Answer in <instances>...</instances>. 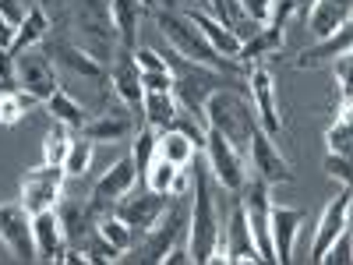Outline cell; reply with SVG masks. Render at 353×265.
<instances>
[{
  "label": "cell",
  "instance_id": "1",
  "mask_svg": "<svg viewBox=\"0 0 353 265\" xmlns=\"http://www.w3.org/2000/svg\"><path fill=\"white\" fill-rule=\"evenodd\" d=\"M201 117H205V128L219 131L241 156L248 153V138L258 128V117H254V106H251L248 96H241L237 88H230V85H223L205 99Z\"/></svg>",
  "mask_w": 353,
  "mask_h": 265
},
{
  "label": "cell",
  "instance_id": "2",
  "mask_svg": "<svg viewBox=\"0 0 353 265\" xmlns=\"http://www.w3.org/2000/svg\"><path fill=\"white\" fill-rule=\"evenodd\" d=\"M156 25H159V32L170 39V46L176 50V57H184V61L216 68V71H223V75H241V71H244V64H237V61H230V57L216 53L212 43L201 36V28H198L188 14L159 11V14H156Z\"/></svg>",
  "mask_w": 353,
  "mask_h": 265
},
{
  "label": "cell",
  "instance_id": "3",
  "mask_svg": "<svg viewBox=\"0 0 353 265\" xmlns=\"http://www.w3.org/2000/svg\"><path fill=\"white\" fill-rule=\"evenodd\" d=\"M166 64H170V75H173V99H176V106H181V113L194 117L198 124H205V117H201L205 99H209L216 88L233 85V81H226L223 71L184 61V57H166Z\"/></svg>",
  "mask_w": 353,
  "mask_h": 265
},
{
  "label": "cell",
  "instance_id": "4",
  "mask_svg": "<svg viewBox=\"0 0 353 265\" xmlns=\"http://www.w3.org/2000/svg\"><path fill=\"white\" fill-rule=\"evenodd\" d=\"M194 184V209H191V223H188V251L194 265L212 262V251L219 244V216H216V202L209 191V173L198 170L191 173Z\"/></svg>",
  "mask_w": 353,
  "mask_h": 265
},
{
  "label": "cell",
  "instance_id": "5",
  "mask_svg": "<svg viewBox=\"0 0 353 265\" xmlns=\"http://www.w3.org/2000/svg\"><path fill=\"white\" fill-rule=\"evenodd\" d=\"M64 166L61 163H43L36 170H25L21 173V205L28 216H36L43 209H57L64 191Z\"/></svg>",
  "mask_w": 353,
  "mask_h": 265
},
{
  "label": "cell",
  "instance_id": "6",
  "mask_svg": "<svg viewBox=\"0 0 353 265\" xmlns=\"http://www.w3.org/2000/svg\"><path fill=\"white\" fill-rule=\"evenodd\" d=\"M14 81H18V88H25V92L32 96L36 103H46L57 88H61L50 53H43L39 46H28V50H21V53L14 57Z\"/></svg>",
  "mask_w": 353,
  "mask_h": 265
},
{
  "label": "cell",
  "instance_id": "7",
  "mask_svg": "<svg viewBox=\"0 0 353 265\" xmlns=\"http://www.w3.org/2000/svg\"><path fill=\"white\" fill-rule=\"evenodd\" d=\"M244 219H248V230H251V241L258 248V258L261 262H276L272 258V230H269V213H272V198H269V184L265 181H254L244 184Z\"/></svg>",
  "mask_w": 353,
  "mask_h": 265
},
{
  "label": "cell",
  "instance_id": "8",
  "mask_svg": "<svg viewBox=\"0 0 353 265\" xmlns=\"http://www.w3.org/2000/svg\"><path fill=\"white\" fill-rule=\"evenodd\" d=\"M248 99L254 106L258 128L276 141L283 135V121H279V103H276V81H272V71L265 64H254L248 71Z\"/></svg>",
  "mask_w": 353,
  "mask_h": 265
},
{
  "label": "cell",
  "instance_id": "9",
  "mask_svg": "<svg viewBox=\"0 0 353 265\" xmlns=\"http://www.w3.org/2000/svg\"><path fill=\"white\" fill-rule=\"evenodd\" d=\"M205 156H209V170L212 177L226 188V191H241L248 184V166H244V156L233 149V145L212 131V128H205Z\"/></svg>",
  "mask_w": 353,
  "mask_h": 265
},
{
  "label": "cell",
  "instance_id": "10",
  "mask_svg": "<svg viewBox=\"0 0 353 265\" xmlns=\"http://www.w3.org/2000/svg\"><path fill=\"white\" fill-rule=\"evenodd\" d=\"M184 226H188V216H184L181 205H173V209L166 205V209L159 213V219L141 233L145 241L134 248V251H138V258H141V262H163V255H166L176 241H181Z\"/></svg>",
  "mask_w": 353,
  "mask_h": 265
},
{
  "label": "cell",
  "instance_id": "11",
  "mask_svg": "<svg viewBox=\"0 0 353 265\" xmlns=\"http://www.w3.org/2000/svg\"><path fill=\"white\" fill-rule=\"evenodd\" d=\"M248 156H251V166H254V177L265 184H290L293 181V166L290 159H283V153L276 149V141L265 135L261 128L251 131L248 138Z\"/></svg>",
  "mask_w": 353,
  "mask_h": 265
},
{
  "label": "cell",
  "instance_id": "12",
  "mask_svg": "<svg viewBox=\"0 0 353 265\" xmlns=\"http://www.w3.org/2000/svg\"><path fill=\"white\" fill-rule=\"evenodd\" d=\"M134 184H138V170H134V159H131V153L128 156H121L117 159L99 181H96V188H92V198H88V205H92V213L99 216V213H110L113 205H117V198H124L128 191H134Z\"/></svg>",
  "mask_w": 353,
  "mask_h": 265
},
{
  "label": "cell",
  "instance_id": "13",
  "mask_svg": "<svg viewBox=\"0 0 353 265\" xmlns=\"http://www.w3.org/2000/svg\"><path fill=\"white\" fill-rule=\"evenodd\" d=\"M0 241L18 262H36V237H32V216L21 202L0 205Z\"/></svg>",
  "mask_w": 353,
  "mask_h": 265
},
{
  "label": "cell",
  "instance_id": "14",
  "mask_svg": "<svg viewBox=\"0 0 353 265\" xmlns=\"http://www.w3.org/2000/svg\"><path fill=\"white\" fill-rule=\"evenodd\" d=\"M212 262H230V265H251V262H261V258H258V248H254V241H251V230H248L244 205H241V202L233 205V213H230L226 248H223V244H216Z\"/></svg>",
  "mask_w": 353,
  "mask_h": 265
},
{
  "label": "cell",
  "instance_id": "15",
  "mask_svg": "<svg viewBox=\"0 0 353 265\" xmlns=\"http://www.w3.org/2000/svg\"><path fill=\"white\" fill-rule=\"evenodd\" d=\"M350 205H353V195H350V184H343V191L325 205V213H321V219H318L314 244H311V262H321V255L329 251V244L339 237V230L350 226Z\"/></svg>",
  "mask_w": 353,
  "mask_h": 265
},
{
  "label": "cell",
  "instance_id": "16",
  "mask_svg": "<svg viewBox=\"0 0 353 265\" xmlns=\"http://www.w3.org/2000/svg\"><path fill=\"white\" fill-rule=\"evenodd\" d=\"M166 198H170V195H156V191H149V188H145L141 195H131V191H128L124 198H117V205H113L110 213H117L134 233H138V230L145 233V230L159 219V213L166 209Z\"/></svg>",
  "mask_w": 353,
  "mask_h": 265
},
{
  "label": "cell",
  "instance_id": "17",
  "mask_svg": "<svg viewBox=\"0 0 353 265\" xmlns=\"http://www.w3.org/2000/svg\"><path fill=\"white\" fill-rule=\"evenodd\" d=\"M32 237H36V258L43 262H61L68 251V233L57 209H43L32 216Z\"/></svg>",
  "mask_w": 353,
  "mask_h": 265
},
{
  "label": "cell",
  "instance_id": "18",
  "mask_svg": "<svg viewBox=\"0 0 353 265\" xmlns=\"http://www.w3.org/2000/svg\"><path fill=\"white\" fill-rule=\"evenodd\" d=\"M304 209H290V205H272L269 213V230H272V258L279 265H286L293 258V241H297V230L304 223Z\"/></svg>",
  "mask_w": 353,
  "mask_h": 265
},
{
  "label": "cell",
  "instance_id": "19",
  "mask_svg": "<svg viewBox=\"0 0 353 265\" xmlns=\"http://www.w3.org/2000/svg\"><path fill=\"white\" fill-rule=\"evenodd\" d=\"M106 75H110V85H113V92L121 96L131 110H141V71H138V61H134V53L131 50H124L117 61L106 68Z\"/></svg>",
  "mask_w": 353,
  "mask_h": 265
},
{
  "label": "cell",
  "instance_id": "20",
  "mask_svg": "<svg viewBox=\"0 0 353 265\" xmlns=\"http://www.w3.org/2000/svg\"><path fill=\"white\" fill-rule=\"evenodd\" d=\"M350 8H353V0H314L307 8L311 39H325V36L339 32L343 25H350Z\"/></svg>",
  "mask_w": 353,
  "mask_h": 265
},
{
  "label": "cell",
  "instance_id": "21",
  "mask_svg": "<svg viewBox=\"0 0 353 265\" xmlns=\"http://www.w3.org/2000/svg\"><path fill=\"white\" fill-rule=\"evenodd\" d=\"M353 25H343L339 32H332V36H325V39H314L297 61H293V68H301V71H307V68H321V64H332L339 53H350V43H353V32H350Z\"/></svg>",
  "mask_w": 353,
  "mask_h": 265
},
{
  "label": "cell",
  "instance_id": "22",
  "mask_svg": "<svg viewBox=\"0 0 353 265\" xmlns=\"http://www.w3.org/2000/svg\"><path fill=\"white\" fill-rule=\"evenodd\" d=\"M50 53H53L64 68H71L74 75H81V78H88V81H103V78H106V64H99L92 53L81 50V46L71 43V39H57Z\"/></svg>",
  "mask_w": 353,
  "mask_h": 265
},
{
  "label": "cell",
  "instance_id": "23",
  "mask_svg": "<svg viewBox=\"0 0 353 265\" xmlns=\"http://www.w3.org/2000/svg\"><path fill=\"white\" fill-rule=\"evenodd\" d=\"M141 0H110V21H113V32L117 43L124 50L138 46V25H141Z\"/></svg>",
  "mask_w": 353,
  "mask_h": 265
},
{
  "label": "cell",
  "instance_id": "24",
  "mask_svg": "<svg viewBox=\"0 0 353 265\" xmlns=\"http://www.w3.org/2000/svg\"><path fill=\"white\" fill-rule=\"evenodd\" d=\"M188 18L201 28V36L212 43V50H216V53L230 57V61L237 57V50H241V43H244V39H241L237 32H233V28H226V25H223L219 18H212L209 11H188Z\"/></svg>",
  "mask_w": 353,
  "mask_h": 265
},
{
  "label": "cell",
  "instance_id": "25",
  "mask_svg": "<svg viewBox=\"0 0 353 265\" xmlns=\"http://www.w3.org/2000/svg\"><path fill=\"white\" fill-rule=\"evenodd\" d=\"M141 113H145V128L163 135L166 128H173L181 106H176L173 92H141Z\"/></svg>",
  "mask_w": 353,
  "mask_h": 265
},
{
  "label": "cell",
  "instance_id": "26",
  "mask_svg": "<svg viewBox=\"0 0 353 265\" xmlns=\"http://www.w3.org/2000/svg\"><path fill=\"white\" fill-rule=\"evenodd\" d=\"M276 50H283V25H265V28H258L254 36H248V39L241 43V50H237V57H233V61L248 68V64L261 61V57H269V53H276Z\"/></svg>",
  "mask_w": 353,
  "mask_h": 265
},
{
  "label": "cell",
  "instance_id": "27",
  "mask_svg": "<svg viewBox=\"0 0 353 265\" xmlns=\"http://www.w3.org/2000/svg\"><path fill=\"white\" fill-rule=\"evenodd\" d=\"M50 36V18H46V11H43V4H28V14H25V21L14 28V43H11V57H18L21 50H28V46H39L43 39Z\"/></svg>",
  "mask_w": 353,
  "mask_h": 265
},
{
  "label": "cell",
  "instance_id": "28",
  "mask_svg": "<svg viewBox=\"0 0 353 265\" xmlns=\"http://www.w3.org/2000/svg\"><path fill=\"white\" fill-rule=\"evenodd\" d=\"M131 131H134L131 113H103V117H96V121H85V128H81L85 138H92V141H110V145L131 138Z\"/></svg>",
  "mask_w": 353,
  "mask_h": 265
},
{
  "label": "cell",
  "instance_id": "29",
  "mask_svg": "<svg viewBox=\"0 0 353 265\" xmlns=\"http://www.w3.org/2000/svg\"><path fill=\"white\" fill-rule=\"evenodd\" d=\"M156 153L166 156L173 166H191V163H194V153H201V149L194 145V138H191L188 131H181V128H166V131L156 138Z\"/></svg>",
  "mask_w": 353,
  "mask_h": 265
},
{
  "label": "cell",
  "instance_id": "30",
  "mask_svg": "<svg viewBox=\"0 0 353 265\" xmlns=\"http://www.w3.org/2000/svg\"><path fill=\"white\" fill-rule=\"evenodd\" d=\"M96 237L99 241H106L110 248H117V251H131L134 248V230L117 216V213H99V219H96Z\"/></svg>",
  "mask_w": 353,
  "mask_h": 265
},
{
  "label": "cell",
  "instance_id": "31",
  "mask_svg": "<svg viewBox=\"0 0 353 265\" xmlns=\"http://www.w3.org/2000/svg\"><path fill=\"white\" fill-rule=\"evenodd\" d=\"M36 106V99L25 92V88H0V128H14V124H21L25 117H28V110Z\"/></svg>",
  "mask_w": 353,
  "mask_h": 265
},
{
  "label": "cell",
  "instance_id": "32",
  "mask_svg": "<svg viewBox=\"0 0 353 265\" xmlns=\"http://www.w3.org/2000/svg\"><path fill=\"white\" fill-rule=\"evenodd\" d=\"M46 110L53 121H61L64 128H85V110L74 96H68L64 88H57V92L46 99Z\"/></svg>",
  "mask_w": 353,
  "mask_h": 265
},
{
  "label": "cell",
  "instance_id": "33",
  "mask_svg": "<svg viewBox=\"0 0 353 265\" xmlns=\"http://www.w3.org/2000/svg\"><path fill=\"white\" fill-rule=\"evenodd\" d=\"M57 216H61L68 237H78V233L85 230V223L92 219L96 213H92V205H88V202H74V198H68V202H57Z\"/></svg>",
  "mask_w": 353,
  "mask_h": 265
},
{
  "label": "cell",
  "instance_id": "34",
  "mask_svg": "<svg viewBox=\"0 0 353 265\" xmlns=\"http://www.w3.org/2000/svg\"><path fill=\"white\" fill-rule=\"evenodd\" d=\"M176 170H184V166H173L166 156H152V163H149V170H145V188L149 191H156V195H170V188H173V177H176Z\"/></svg>",
  "mask_w": 353,
  "mask_h": 265
},
{
  "label": "cell",
  "instance_id": "35",
  "mask_svg": "<svg viewBox=\"0 0 353 265\" xmlns=\"http://www.w3.org/2000/svg\"><path fill=\"white\" fill-rule=\"evenodd\" d=\"M92 153H96V141L92 138H74L68 145V156H64V173L68 177H85V170L92 166Z\"/></svg>",
  "mask_w": 353,
  "mask_h": 265
},
{
  "label": "cell",
  "instance_id": "36",
  "mask_svg": "<svg viewBox=\"0 0 353 265\" xmlns=\"http://www.w3.org/2000/svg\"><path fill=\"white\" fill-rule=\"evenodd\" d=\"M68 131H71V128H64L61 121H53V128H50L46 138H43V163H61V166H64L68 145H71Z\"/></svg>",
  "mask_w": 353,
  "mask_h": 265
},
{
  "label": "cell",
  "instance_id": "37",
  "mask_svg": "<svg viewBox=\"0 0 353 265\" xmlns=\"http://www.w3.org/2000/svg\"><path fill=\"white\" fill-rule=\"evenodd\" d=\"M156 131L152 128H141L134 145H131V159H134V170H138V181H145V170H149L152 156H156Z\"/></svg>",
  "mask_w": 353,
  "mask_h": 265
},
{
  "label": "cell",
  "instance_id": "38",
  "mask_svg": "<svg viewBox=\"0 0 353 265\" xmlns=\"http://www.w3.org/2000/svg\"><path fill=\"white\" fill-rule=\"evenodd\" d=\"M325 145H329V153H336V156H350V149H353V124H350V117H336V124L325 131Z\"/></svg>",
  "mask_w": 353,
  "mask_h": 265
},
{
  "label": "cell",
  "instance_id": "39",
  "mask_svg": "<svg viewBox=\"0 0 353 265\" xmlns=\"http://www.w3.org/2000/svg\"><path fill=\"white\" fill-rule=\"evenodd\" d=\"M131 53H134V61H138V71H141V75H166V71H170L166 57L156 53V50H149V46H134Z\"/></svg>",
  "mask_w": 353,
  "mask_h": 265
},
{
  "label": "cell",
  "instance_id": "40",
  "mask_svg": "<svg viewBox=\"0 0 353 265\" xmlns=\"http://www.w3.org/2000/svg\"><path fill=\"white\" fill-rule=\"evenodd\" d=\"M237 8H241V14H244L251 25H258V28L272 25V0H237Z\"/></svg>",
  "mask_w": 353,
  "mask_h": 265
},
{
  "label": "cell",
  "instance_id": "41",
  "mask_svg": "<svg viewBox=\"0 0 353 265\" xmlns=\"http://www.w3.org/2000/svg\"><path fill=\"white\" fill-rule=\"evenodd\" d=\"M350 251H353V237H350V226H343V230H339V237H336V241L329 244V251L321 255V262H332V265H346V262L353 258Z\"/></svg>",
  "mask_w": 353,
  "mask_h": 265
},
{
  "label": "cell",
  "instance_id": "42",
  "mask_svg": "<svg viewBox=\"0 0 353 265\" xmlns=\"http://www.w3.org/2000/svg\"><path fill=\"white\" fill-rule=\"evenodd\" d=\"M325 173L332 177V181H339V184H350V156L329 153V156H325Z\"/></svg>",
  "mask_w": 353,
  "mask_h": 265
},
{
  "label": "cell",
  "instance_id": "43",
  "mask_svg": "<svg viewBox=\"0 0 353 265\" xmlns=\"http://www.w3.org/2000/svg\"><path fill=\"white\" fill-rule=\"evenodd\" d=\"M332 71H336V81L343 92H350V71H353V53H339L332 61Z\"/></svg>",
  "mask_w": 353,
  "mask_h": 265
},
{
  "label": "cell",
  "instance_id": "44",
  "mask_svg": "<svg viewBox=\"0 0 353 265\" xmlns=\"http://www.w3.org/2000/svg\"><path fill=\"white\" fill-rule=\"evenodd\" d=\"M0 14L18 28L25 21V14H28V4H25V0H0Z\"/></svg>",
  "mask_w": 353,
  "mask_h": 265
},
{
  "label": "cell",
  "instance_id": "45",
  "mask_svg": "<svg viewBox=\"0 0 353 265\" xmlns=\"http://www.w3.org/2000/svg\"><path fill=\"white\" fill-rule=\"evenodd\" d=\"M14 57L11 50H0V88H14Z\"/></svg>",
  "mask_w": 353,
  "mask_h": 265
},
{
  "label": "cell",
  "instance_id": "46",
  "mask_svg": "<svg viewBox=\"0 0 353 265\" xmlns=\"http://www.w3.org/2000/svg\"><path fill=\"white\" fill-rule=\"evenodd\" d=\"M184 262H191V251H188V244H181V241H176V244L163 255V265H184Z\"/></svg>",
  "mask_w": 353,
  "mask_h": 265
},
{
  "label": "cell",
  "instance_id": "47",
  "mask_svg": "<svg viewBox=\"0 0 353 265\" xmlns=\"http://www.w3.org/2000/svg\"><path fill=\"white\" fill-rule=\"evenodd\" d=\"M11 43H14V25L0 14V50H11Z\"/></svg>",
  "mask_w": 353,
  "mask_h": 265
},
{
  "label": "cell",
  "instance_id": "48",
  "mask_svg": "<svg viewBox=\"0 0 353 265\" xmlns=\"http://www.w3.org/2000/svg\"><path fill=\"white\" fill-rule=\"evenodd\" d=\"M311 4H314V0H293V11H304V14H307Z\"/></svg>",
  "mask_w": 353,
  "mask_h": 265
},
{
  "label": "cell",
  "instance_id": "49",
  "mask_svg": "<svg viewBox=\"0 0 353 265\" xmlns=\"http://www.w3.org/2000/svg\"><path fill=\"white\" fill-rule=\"evenodd\" d=\"M36 4H43V8H46V4H53V0H36Z\"/></svg>",
  "mask_w": 353,
  "mask_h": 265
},
{
  "label": "cell",
  "instance_id": "50",
  "mask_svg": "<svg viewBox=\"0 0 353 265\" xmlns=\"http://www.w3.org/2000/svg\"><path fill=\"white\" fill-rule=\"evenodd\" d=\"M141 4H145V0H141Z\"/></svg>",
  "mask_w": 353,
  "mask_h": 265
}]
</instances>
